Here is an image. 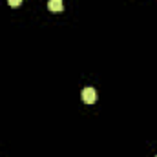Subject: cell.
Segmentation results:
<instances>
[{"label":"cell","mask_w":157,"mask_h":157,"mask_svg":"<svg viewBox=\"0 0 157 157\" xmlns=\"http://www.w3.org/2000/svg\"><path fill=\"white\" fill-rule=\"evenodd\" d=\"M155 157H157V155H155Z\"/></svg>","instance_id":"4"},{"label":"cell","mask_w":157,"mask_h":157,"mask_svg":"<svg viewBox=\"0 0 157 157\" xmlns=\"http://www.w3.org/2000/svg\"><path fill=\"white\" fill-rule=\"evenodd\" d=\"M48 7H49V11H62L64 9V2L62 0H49L48 2Z\"/></svg>","instance_id":"2"},{"label":"cell","mask_w":157,"mask_h":157,"mask_svg":"<svg viewBox=\"0 0 157 157\" xmlns=\"http://www.w3.org/2000/svg\"><path fill=\"white\" fill-rule=\"evenodd\" d=\"M7 2H9V6H11V7H18V6L22 4V0H7Z\"/></svg>","instance_id":"3"},{"label":"cell","mask_w":157,"mask_h":157,"mask_svg":"<svg viewBox=\"0 0 157 157\" xmlns=\"http://www.w3.org/2000/svg\"><path fill=\"white\" fill-rule=\"evenodd\" d=\"M82 101H84L86 104H93V102L97 101V91H95V88H84V90H82Z\"/></svg>","instance_id":"1"}]
</instances>
